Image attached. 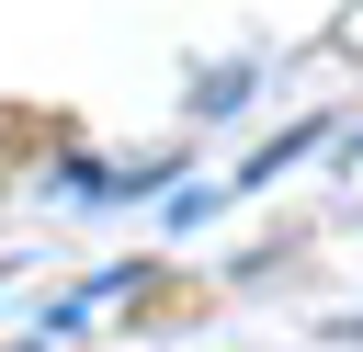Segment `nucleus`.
I'll return each mask as SVG.
<instances>
[]
</instances>
